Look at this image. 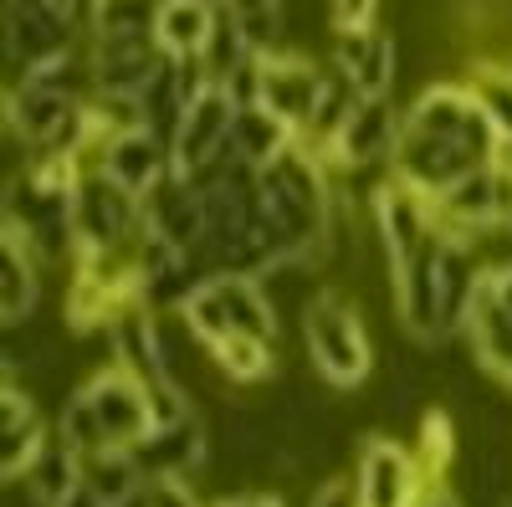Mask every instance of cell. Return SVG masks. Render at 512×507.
I'll return each mask as SVG.
<instances>
[{
    "instance_id": "cell-1",
    "label": "cell",
    "mask_w": 512,
    "mask_h": 507,
    "mask_svg": "<svg viewBox=\"0 0 512 507\" xmlns=\"http://www.w3.org/2000/svg\"><path fill=\"white\" fill-rule=\"evenodd\" d=\"M154 431L149 385L134 369H103L82 385L62 410V441L88 461L103 451H134Z\"/></svg>"
},
{
    "instance_id": "cell-2",
    "label": "cell",
    "mask_w": 512,
    "mask_h": 507,
    "mask_svg": "<svg viewBox=\"0 0 512 507\" xmlns=\"http://www.w3.org/2000/svg\"><path fill=\"white\" fill-rule=\"evenodd\" d=\"M77 251H118L144 236V200L108 180L98 164H77Z\"/></svg>"
},
{
    "instance_id": "cell-3",
    "label": "cell",
    "mask_w": 512,
    "mask_h": 507,
    "mask_svg": "<svg viewBox=\"0 0 512 507\" xmlns=\"http://www.w3.org/2000/svg\"><path fill=\"white\" fill-rule=\"evenodd\" d=\"M436 210V231L451 241H472L482 231H497L512 221V164L492 159L482 169H472L466 180H456L446 195L431 200Z\"/></svg>"
},
{
    "instance_id": "cell-4",
    "label": "cell",
    "mask_w": 512,
    "mask_h": 507,
    "mask_svg": "<svg viewBox=\"0 0 512 507\" xmlns=\"http://www.w3.org/2000/svg\"><path fill=\"white\" fill-rule=\"evenodd\" d=\"M303 323H308V349H313L318 374L328 379V385H338V390L359 385V379L369 374V338H364L359 313L344 298L323 292V298L308 303Z\"/></svg>"
},
{
    "instance_id": "cell-5",
    "label": "cell",
    "mask_w": 512,
    "mask_h": 507,
    "mask_svg": "<svg viewBox=\"0 0 512 507\" xmlns=\"http://www.w3.org/2000/svg\"><path fill=\"white\" fill-rule=\"evenodd\" d=\"M82 159L98 164L108 180H118L128 195H139V200L175 175L169 144H164L154 129H128V134H113V139H103V144H82V149L72 154V164H82Z\"/></svg>"
},
{
    "instance_id": "cell-6",
    "label": "cell",
    "mask_w": 512,
    "mask_h": 507,
    "mask_svg": "<svg viewBox=\"0 0 512 507\" xmlns=\"http://www.w3.org/2000/svg\"><path fill=\"white\" fill-rule=\"evenodd\" d=\"M231 118H236V103L226 98L221 82H205L200 98L190 103L185 123L175 129V139H169V159H175V175L195 180L205 175L210 164H216L231 144Z\"/></svg>"
},
{
    "instance_id": "cell-7",
    "label": "cell",
    "mask_w": 512,
    "mask_h": 507,
    "mask_svg": "<svg viewBox=\"0 0 512 507\" xmlns=\"http://www.w3.org/2000/svg\"><path fill=\"white\" fill-rule=\"evenodd\" d=\"M328 88V72L308 57H297V52H272L262 62V103L297 129V139H303L313 129V113H318V98Z\"/></svg>"
},
{
    "instance_id": "cell-8",
    "label": "cell",
    "mask_w": 512,
    "mask_h": 507,
    "mask_svg": "<svg viewBox=\"0 0 512 507\" xmlns=\"http://www.w3.org/2000/svg\"><path fill=\"white\" fill-rule=\"evenodd\" d=\"M77 26L82 21H72L62 6H52V0H6V52L21 72L67 52Z\"/></svg>"
},
{
    "instance_id": "cell-9",
    "label": "cell",
    "mask_w": 512,
    "mask_h": 507,
    "mask_svg": "<svg viewBox=\"0 0 512 507\" xmlns=\"http://www.w3.org/2000/svg\"><path fill=\"white\" fill-rule=\"evenodd\" d=\"M400 144V113L390 98H359V108L349 113V123L338 129V139L323 149L338 169H364L379 159H395Z\"/></svg>"
},
{
    "instance_id": "cell-10",
    "label": "cell",
    "mask_w": 512,
    "mask_h": 507,
    "mask_svg": "<svg viewBox=\"0 0 512 507\" xmlns=\"http://www.w3.org/2000/svg\"><path fill=\"white\" fill-rule=\"evenodd\" d=\"M466 328H472V338H477L482 364L512 379V267L482 272L472 313H466Z\"/></svg>"
},
{
    "instance_id": "cell-11",
    "label": "cell",
    "mask_w": 512,
    "mask_h": 507,
    "mask_svg": "<svg viewBox=\"0 0 512 507\" xmlns=\"http://www.w3.org/2000/svg\"><path fill=\"white\" fill-rule=\"evenodd\" d=\"M88 57H93V93H128V98H139L164 62L159 36H93Z\"/></svg>"
},
{
    "instance_id": "cell-12",
    "label": "cell",
    "mask_w": 512,
    "mask_h": 507,
    "mask_svg": "<svg viewBox=\"0 0 512 507\" xmlns=\"http://www.w3.org/2000/svg\"><path fill=\"white\" fill-rule=\"evenodd\" d=\"M420 467L395 441H374L359 461V502L364 507H415Z\"/></svg>"
},
{
    "instance_id": "cell-13",
    "label": "cell",
    "mask_w": 512,
    "mask_h": 507,
    "mask_svg": "<svg viewBox=\"0 0 512 507\" xmlns=\"http://www.w3.org/2000/svg\"><path fill=\"white\" fill-rule=\"evenodd\" d=\"M333 67L354 82L359 98H390V82H395V41L364 26V31H338V47H333Z\"/></svg>"
},
{
    "instance_id": "cell-14",
    "label": "cell",
    "mask_w": 512,
    "mask_h": 507,
    "mask_svg": "<svg viewBox=\"0 0 512 507\" xmlns=\"http://www.w3.org/2000/svg\"><path fill=\"white\" fill-rule=\"evenodd\" d=\"M134 456H139L149 482H185L205 461V431H200L195 415H185V420H175V426H154L134 446Z\"/></svg>"
},
{
    "instance_id": "cell-15",
    "label": "cell",
    "mask_w": 512,
    "mask_h": 507,
    "mask_svg": "<svg viewBox=\"0 0 512 507\" xmlns=\"http://www.w3.org/2000/svg\"><path fill=\"white\" fill-rule=\"evenodd\" d=\"M216 31H221V0H164L159 26H154L159 52L180 62H200Z\"/></svg>"
},
{
    "instance_id": "cell-16",
    "label": "cell",
    "mask_w": 512,
    "mask_h": 507,
    "mask_svg": "<svg viewBox=\"0 0 512 507\" xmlns=\"http://www.w3.org/2000/svg\"><path fill=\"white\" fill-rule=\"evenodd\" d=\"M292 144H297L292 123H282L267 103H246V108H236V118H231V144H226V154L241 159V164H251V169H262V164H272L277 154H287Z\"/></svg>"
},
{
    "instance_id": "cell-17",
    "label": "cell",
    "mask_w": 512,
    "mask_h": 507,
    "mask_svg": "<svg viewBox=\"0 0 512 507\" xmlns=\"http://www.w3.org/2000/svg\"><path fill=\"white\" fill-rule=\"evenodd\" d=\"M47 446V431H41V415L31 410V400L21 395L16 374H6V415H0V467L6 477H26V467L36 461V451Z\"/></svg>"
},
{
    "instance_id": "cell-18",
    "label": "cell",
    "mask_w": 512,
    "mask_h": 507,
    "mask_svg": "<svg viewBox=\"0 0 512 507\" xmlns=\"http://www.w3.org/2000/svg\"><path fill=\"white\" fill-rule=\"evenodd\" d=\"M82 487V456L67 441H47L36 451V461L26 467V492L41 507H62L72 492Z\"/></svg>"
},
{
    "instance_id": "cell-19",
    "label": "cell",
    "mask_w": 512,
    "mask_h": 507,
    "mask_svg": "<svg viewBox=\"0 0 512 507\" xmlns=\"http://www.w3.org/2000/svg\"><path fill=\"white\" fill-rule=\"evenodd\" d=\"M221 11L256 57L282 52V0H221Z\"/></svg>"
},
{
    "instance_id": "cell-20",
    "label": "cell",
    "mask_w": 512,
    "mask_h": 507,
    "mask_svg": "<svg viewBox=\"0 0 512 507\" xmlns=\"http://www.w3.org/2000/svg\"><path fill=\"white\" fill-rule=\"evenodd\" d=\"M164 0H98L88 31L93 36H154Z\"/></svg>"
},
{
    "instance_id": "cell-21",
    "label": "cell",
    "mask_w": 512,
    "mask_h": 507,
    "mask_svg": "<svg viewBox=\"0 0 512 507\" xmlns=\"http://www.w3.org/2000/svg\"><path fill=\"white\" fill-rule=\"evenodd\" d=\"M36 262H31V251H26V241L21 236H11L6 231V323L16 328V323H26V313L36 308Z\"/></svg>"
},
{
    "instance_id": "cell-22",
    "label": "cell",
    "mask_w": 512,
    "mask_h": 507,
    "mask_svg": "<svg viewBox=\"0 0 512 507\" xmlns=\"http://www.w3.org/2000/svg\"><path fill=\"white\" fill-rule=\"evenodd\" d=\"M466 88H472V98L487 108V118L497 123V134L512 139V62H482V67H472Z\"/></svg>"
},
{
    "instance_id": "cell-23",
    "label": "cell",
    "mask_w": 512,
    "mask_h": 507,
    "mask_svg": "<svg viewBox=\"0 0 512 507\" xmlns=\"http://www.w3.org/2000/svg\"><path fill=\"white\" fill-rule=\"evenodd\" d=\"M210 354H216V359H221V369H226V374H236V379H262V374L272 369V338L236 333V338H226V344H216Z\"/></svg>"
},
{
    "instance_id": "cell-24",
    "label": "cell",
    "mask_w": 512,
    "mask_h": 507,
    "mask_svg": "<svg viewBox=\"0 0 512 507\" xmlns=\"http://www.w3.org/2000/svg\"><path fill=\"white\" fill-rule=\"evenodd\" d=\"M379 0H333V31H364L374 26Z\"/></svg>"
},
{
    "instance_id": "cell-25",
    "label": "cell",
    "mask_w": 512,
    "mask_h": 507,
    "mask_svg": "<svg viewBox=\"0 0 512 507\" xmlns=\"http://www.w3.org/2000/svg\"><path fill=\"white\" fill-rule=\"evenodd\" d=\"M313 507H364V502H359V487H349V482H328V487H318Z\"/></svg>"
},
{
    "instance_id": "cell-26",
    "label": "cell",
    "mask_w": 512,
    "mask_h": 507,
    "mask_svg": "<svg viewBox=\"0 0 512 507\" xmlns=\"http://www.w3.org/2000/svg\"><path fill=\"white\" fill-rule=\"evenodd\" d=\"M62 507H108V502H103V497H98V492H93L88 482H82V487H77V492H72V497H67Z\"/></svg>"
},
{
    "instance_id": "cell-27",
    "label": "cell",
    "mask_w": 512,
    "mask_h": 507,
    "mask_svg": "<svg viewBox=\"0 0 512 507\" xmlns=\"http://www.w3.org/2000/svg\"><path fill=\"white\" fill-rule=\"evenodd\" d=\"M502 159H507V164H512V139H507V144H502Z\"/></svg>"
},
{
    "instance_id": "cell-28",
    "label": "cell",
    "mask_w": 512,
    "mask_h": 507,
    "mask_svg": "<svg viewBox=\"0 0 512 507\" xmlns=\"http://www.w3.org/2000/svg\"><path fill=\"white\" fill-rule=\"evenodd\" d=\"M431 507H456V502H446V497H436V502H431Z\"/></svg>"
},
{
    "instance_id": "cell-29",
    "label": "cell",
    "mask_w": 512,
    "mask_h": 507,
    "mask_svg": "<svg viewBox=\"0 0 512 507\" xmlns=\"http://www.w3.org/2000/svg\"><path fill=\"white\" fill-rule=\"evenodd\" d=\"M93 6H98V0H93Z\"/></svg>"
}]
</instances>
